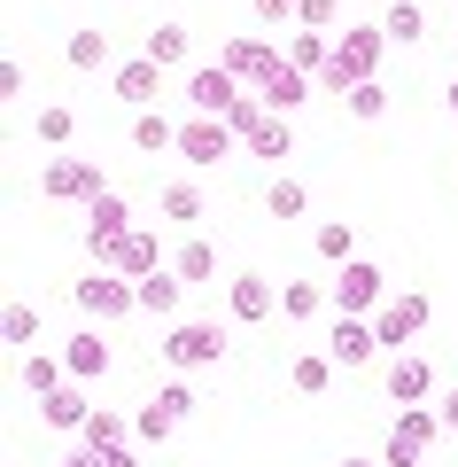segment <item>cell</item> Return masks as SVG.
Masks as SVG:
<instances>
[{
  "label": "cell",
  "mask_w": 458,
  "mask_h": 467,
  "mask_svg": "<svg viewBox=\"0 0 458 467\" xmlns=\"http://www.w3.org/2000/svg\"><path fill=\"white\" fill-rule=\"evenodd\" d=\"M381 47H389V32L381 24H350L342 39H334V63H327V94H358V86L381 78Z\"/></svg>",
  "instance_id": "6da1fadb"
},
{
  "label": "cell",
  "mask_w": 458,
  "mask_h": 467,
  "mask_svg": "<svg viewBox=\"0 0 458 467\" xmlns=\"http://www.w3.org/2000/svg\"><path fill=\"white\" fill-rule=\"evenodd\" d=\"M218 358H226V327H218V319H171L164 327V367L171 374L218 367Z\"/></svg>",
  "instance_id": "7a4b0ae2"
},
{
  "label": "cell",
  "mask_w": 458,
  "mask_h": 467,
  "mask_svg": "<svg viewBox=\"0 0 458 467\" xmlns=\"http://www.w3.org/2000/svg\"><path fill=\"white\" fill-rule=\"evenodd\" d=\"M443 420L435 405H404V413L389 420V444H381V467H427V451H435Z\"/></svg>",
  "instance_id": "3957f363"
},
{
  "label": "cell",
  "mask_w": 458,
  "mask_h": 467,
  "mask_svg": "<svg viewBox=\"0 0 458 467\" xmlns=\"http://www.w3.org/2000/svg\"><path fill=\"white\" fill-rule=\"evenodd\" d=\"M327 296H334V312H342V319H373L381 304H389V281H381L373 257H350V265L327 281Z\"/></svg>",
  "instance_id": "277c9868"
},
{
  "label": "cell",
  "mask_w": 458,
  "mask_h": 467,
  "mask_svg": "<svg viewBox=\"0 0 458 467\" xmlns=\"http://www.w3.org/2000/svg\"><path fill=\"white\" fill-rule=\"evenodd\" d=\"M70 296H78L86 319H125V312H140V281H125V273H109V265H94L86 281H70Z\"/></svg>",
  "instance_id": "5b68a950"
},
{
  "label": "cell",
  "mask_w": 458,
  "mask_h": 467,
  "mask_svg": "<svg viewBox=\"0 0 458 467\" xmlns=\"http://www.w3.org/2000/svg\"><path fill=\"white\" fill-rule=\"evenodd\" d=\"M427 319H435V304H427L420 288H404V296H389L373 312V335H381V350H404V343H420V335H427Z\"/></svg>",
  "instance_id": "8992f818"
},
{
  "label": "cell",
  "mask_w": 458,
  "mask_h": 467,
  "mask_svg": "<svg viewBox=\"0 0 458 467\" xmlns=\"http://www.w3.org/2000/svg\"><path fill=\"white\" fill-rule=\"evenodd\" d=\"M39 187H47L55 202H86V211H94V202L109 195V180H101V164H86V156H55V164L39 171Z\"/></svg>",
  "instance_id": "52a82bcc"
},
{
  "label": "cell",
  "mask_w": 458,
  "mask_h": 467,
  "mask_svg": "<svg viewBox=\"0 0 458 467\" xmlns=\"http://www.w3.org/2000/svg\"><path fill=\"white\" fill-rule=\"evenodd\" d=\"M233 149H241V133H233L226 117H187V125H179V156H187V164H195V171L226 164Z\"/></svg>",
  "instance_id": "ba28073f"
},
{
  "label": "cell",
  "mask_w": 458,
  "mask_h": 467,
  "mask_svg": "<svg viewBox=\"0 0 458 467\" xmlns=\"http://www.w3.org/2000/svg\"><path fill=\"white\" fill-rule=\"evenodd\" d=\"M125 234H132V202H125V195H117V187H109V195H101L94 211H86V250H94L101 265H109V257H117V242H125Z\"/></svg>",
  "instance_id": "9c48e42d"
},
{
  "label": "cell",
  "mask_w": 458,
  "mask_h": 467,
  "mask_svg": "<svg viewBox=\"0 0 458 467\" xmlns=\"http://www.w3.org/2000/svg\"><path fill=\"white\" fill-rule=\"evenodd\" d=\"M218 63H226V70H233V78H241V86H264V78H272L280 63H288V55H280L272 39H257V32H233Z\"/></svg>",
  "instance_id": "30bf717a"
},
{
  "label": "cell",
  "mask_w": 458,
  "mask_h": 467,
  "mask_svg": "<svg viewBox=\"0 0 458 467\" xmlns=\"http://www.w3.org/2000/svg\"><path fill=\"white\" fill-rule=\"evenodd\" d=\"M156 86H164V63H148V55H132V63H117V70H109V94L125 101L132 117L156 109Z\"/></svg>",
  "instance_id": "8fae6325"
},
{
  "label": "cell",
  "mask_w": 458,
  "mask_h": 467,
  "mask_svg": "<svg viewBox=\"0 0 458 467\" xmlns=\"http://www.w3.org/2000/svg\"><path fill=\"white\" fill-rule=\"evenodd\" d=\"M187 101H195V117H233V101H241V78H233L226 63H202L195 86H187Z\"/></svg>",
  "instance_id": "7c38bea8"
},
{
  "label": "cell",
  "mask_w": 458,
  "mask_h": 467,
  "mask_svg": "<svg viewBox=\"0 0 458 467\" xmlns=\"http://www.w3.org/2000/svg\"><path fill=\"white\" fill-rule=\"evenodd\" d=\"M327 358H334V367H373V358H381V335H373V319H342V312H334Z\"/></svg>",
  "instance_id": "4fadbf2b"
},
{
  "label": "cell",
  "mask_w": 458,
  "mask_h": 467,
  "mask_svg": "<svg viewBox=\"0 0 458 467\" xmlns=\"http://www.w3.org/2000/svg\"><path fill=\"white\" fill-rule=\"evenodd\" d=\"M381 382H389V398H396V405H427V398H435V367H427L420 350H396Z\"/></svg>",
  "instance_id": "5bb4252c"
},
{
  "label": "cell",
  "mask_w": 458,
  "mask_h": 467,
  "mask_svg": "<svg viewBox=\"0 0 458 467\" xmlns=\"http://www.w3.org/2000/svg\"><path fill=\"white\" fill-rule=\"evenodd\" d=\"M171 257H164V242H156V234L148 226H132L125 242H117V257H109V273H125V281H148V273H164Z\"/></svg>",
  "instance_id": "9a60e30c"
},
{
  "label": "cell",
  "mask_w": 458,
  "mask_h": 467,
  "mask_svg": "<svg viewBox=\"0 0 458 467\" xmlns=\"http://www.w3.org/2000/svg\"><path fill=\"white\" fill-rule=\"evenodd\" d=\"M226 312H233V319H272V312H280V288L264 281V273H241V281L226 288Z\"/></svg>",
  "instance_id": "2e32d148"
},
{
  "label": "cell",
  "mask_w": 458,
  "mask_h": 467,
  "mask_svg": "<svg viewBox=\"0 0 458 467\" xmlns=\"http://www.w3.org/2000/svg\"><path fill=\"white\" fill-rule=\"evenodd\" d=\"M257 101H264V109H272V117H288V109H303V101H311V78H303V70H295V63H280L272 78L257 86Z\"/></svg>",
  "instance_id": "e0dca14e"
},
{
  "label": "cell",
  "mask_w": 458,
  "mask_h": 467,
  "mask_svg": "<svg viewBox=\"0 0 458 467\" xmlns=\"http://www.w3.org/2000/svg\"><path fill=\"white\" fill-rule=\"evenodd\" d=\"M39 420H47V429H70V436H78L86 420H94V398H86L78 382H63L55 398H39Z\"/></svg>",
  "instance_id": "ac0fdd59"
},
{
  "label": "cell",
  "mask_w": 458,
  "mask_h": 467,
  "mask_svg": "<svg viewBox=\"0 0 458 467\" xmlns=\"http://www.w3.org/2000/svg\"><path fill=\"white\" fill-rule=\"evenodd\" d=\"M63 367H70V382H94V374H109V343H101L94 327L70 335V343H63Z\"/></svg>",
  "instance_id": "d6986e66"
},
{
  "label": "cell",
  "mask_w": 458,
  "mask_h": 467,
  "mask_svg": "<svg viewBox=\"0 0 458 467\" xmlns=\"http://www.w3.org/2000/svg\"><path fill=\"white\" fill-rule=\"evenodd\" d=\"M16 382H24V398H55V389L70 382V367L55 358V350H32V358L16 367Z\"/></svg>",
  "instance_id": "ffe728a7"
},
{
  "label": "cell",
  "mask_w": 458,
  "mask_h": 467,
  "mask_svg": "<svg viewBox=\"0 0 458 467\" xmlns=\"http://www.w3.org/2000/svg\"><path fill=\"white\" fill-rule=\"evenodd\" d=\"M179 304H187V281H179L171 265L140 281V312H156V319H179Z\"/></svg>",
  "instance_id": "44dd1931"
},
{
  "label": "cell",
  "mask_w": 458,
  "mask_h": 467,
  "mask_svg": "<svg viewBox=\"0 0 458 467\" xmlns=\"http://www.w3.org/2000/svg\"><path fill=\"white\" fill-rule=\"evenodd\" d=\"M78 444H94L101 460H109V451H125V444H132V420H125V413H109V405H94V420L78 429Z\"/></svg>",
  "instance_id": "7402d4cb"
},
{
  "label": "cell",
  "mask_w": 458,
  "mask_h": 467,
  "mask_svg": "<svg viewBox=\"0 0 458 467\" xmlns=\"http://www.w3.org/2000/svg\"><path fill=\"white\" fill-rule=\"evenodd\" d=\"M280 55H288V63L303 70V78H327V63H334V39H327V32H295Z\"/></svg>",
  "instance_id": "603a6c76"
},
{
  "label": "cell",
  "mask_w": 458,
  "mask_h": 467,
  "mask_svg": "<svg viewBox=\"0 0 458 467\" xmlns=\"http://www.w3.org/2000/svg\"><path fill=\"white\" fill-rule=\"evenodd\" d=\"M241 149L257 156V164H280V156L295 149V133H288V117H272V109H264V125H257V133L241 140Z\"/></svg>",
  "instance_id": "cb8c5ba5"
},
{
  "label": "cell",
  "mask_w": 458,
  "mask_h": 467,
  "mask_svg": "<svg viewBox=\"0 0 458 467\" xmlns=\"http://www.w3.org/2000/svg\"><path fill=\"white\" fill-rule=\"evenodd\" d=\"M171 273H179L187 288H202V281H210V273H218V250H210V242H202V234H187V242H179V257H171Z\"/></svg>",
  "instance_id": "d4e9b609"
},
{
  "label": "cell",
  "mask_w": 458,
  "mask_h": 467,
  "mask_svg": "<svg viewBox=\"0 0 458 467\" xmlns=\"http://www.w3.org/2000/svg\"><path fill=\"white\" fill-rule=\"evenodd\" d=\"M132 149H140V156L179 149V125H171V117H156V109H140V117H132Z\"/></svg>",
  "instance_id": "484cf974"
},
{
  "label": "cell",
  "mask_w": 458,
  "mask_h": 467,
  "mask_svg": "<svg viewBox=\"0 0 458 467\" xmlns=\"http://www.w3.org/2000/svg\"><path fill=\"white\" fill-rule=\"evenodd\" d=\"M156 211H164L171 226H195V218H202V187L195 180H171L164 195H156Z\"/></svg>",
  "instance_id": "4316f807"
},
{
  "label": "cell",
  "mask_w": 458,
  "mask_h": 467,
  "mask_svg": "<svg viewBox=\"0 0 458 467\" xmlns=\"http://www.w3.org/2000/svg\"><path fill=\"white\" fill-rule=\"evenodd\" d=\"M288 382L303 389V398H327V382H334V358H327V350H303V358L288 367Z\"/></svg>",
  "instance_id": "83f0119b"
},
{
  "label": "cell",
  "mask_w": 458,
  "mask_h": 467,
  "mask_svg": "<svg viewBox=\"0 0 458 467\" xmlns=\"http://www.w3.org/2000/svg\"><path fill=\"white\" fill-rule=\"evenodd\" d=\"M171 429H179V413H171L164 398H148V405H140V420H132V436H140V444H164Z\"/></svg>",
  "instance_id": "f1b7e54d"
},
{
  "label": "cell",
  "mask_w": 458,
  "mask_h": 467,
  "mask_svg": "<svg viewBox=\"0 0 458 467\" xmlns=\"http://www.w3.org/2000/svg\"><path fill=\"white\" fill-rule=\"evenodd\" d=\"M148 63H187V24H156V32H148Z\"/></svg>",
  "instance_id": "f546056e"
},
{
  "label": "cell",
  "mask_w": 458,
  "mask_h": 467,
  "mask_svg": "<svg viewBox=\"0 0 458 467\" xmlns=\"http://www.w3.org/2000/svg\"><path fill=\"white\" fill-rule=\"evenodd\" d=\"M381 32H389V47H412V39L427 32V16H420V8H412V0H396L389 16H381Z\"/></svg>",
  "instance_id": "4dcf8cb0"
},
{
  "label": "cell",
  "mask_w": 458,
  "mask_h": 467,
  "mask_svg": "<svg viewBox=\"0 0 458 467\" xmlns=\"http://www.w3.org/2000/svg\"><path fill=\"white\" fill-rule=\"evenodd\" d=\"M32 133H39V140H47V149H63V140H70V133H78V117H70V109H63V101H47V109H39V117H32Z\"/></svg>",
  "instance_id": "1f68e13d"
},
{
  "label": "cell",
  "mask_w": 458,
  "mask_h": 467,
  "mask_svg": "<svg viewBox=\"0 0 458 467\" xmlns=\"http://www.w3.org/2000/svg\"><path fill=\"white\" fill-rule=\"evenodd\" d=\"M70 70H109V39L101 32H70Z\"/></svg>",
  "instance_id": "d6a6232c"
},
{
  "label": "cell",
  "mask_w": 458,
  "mask_h": 467,
  "mask_svg": "<svg viewBox=\"0 0 458 467\" xmlns=\"http://www.w3.org/2000/svg\"><path fill=\"white\" fill-rule=\"evenodd\" d=\"M264 211H272V218H303V211H311V195H303V180H272V195H264Z\"/></svg>",
  "instance_id": "836d02e7"
},
{
  "label": "cell",
  "mask_w": 458,
  "mask_h": 467,
  "mask_svg": "<svg viewBox=\"0 0 458 467\" xmlns=\"http://www.w3.org/2000/svg\"><path fill=\"white\" fill-rule=\"evenodd\" d=\"M280 312L288 319H319V281H288L280 288Z\"/></svg>",
  "instance_id": "e575fe53"
},
{
  "label": "cell",
  "mask_w": 458,
  "mask_h": 467,
  "mask_svg": "<svg viewBox=\"0 0 458 467\" xmlns=\"http://www.w3.org/2000/svg\"><path fill=\"white\" fill-rule=\"evenodd\" d=\"M295 24L303 32H334L342 24V0H295Z\"/></svg>",
  "instance_id": "d590c367"
},
{
  "label": "cell",
  "mask_w": 458,
  "mask_h": 467,
  "mask_svg": "<svg viewBox=\"0 0 458 467\" xmlns=\"http://www.w3.org/2000/svg\"><path fill=\"white\" fill-rule=\"evenodd\" d=\"M0 335H8V343H32V335H39V312H32V304H8V319H0Z\"/></svg>",
  "instance_id": "8d00e7d4"
},
{
  "label": "cell",
  "mask_w": 458,
  "mask_h": 467,
  "mask_svg": "<svg viewBox=\"0 0 458 467\" xmlns=\"http://www.w3.org/2000/svg\"><path fill=\"white\" fill-rule=\"evenodd\" d=\"M319 257H327V265H350V226H342V218L319 226Z\"/></svg>",
  "instance_id": "74e56055"
},
{
  "label": "cell",
  "mask_w": 458,
  "mask_h": 467,
  "mask_svg": "<svg viewBox=\"0 0 458 467\" xmlns=\"http://www.w3.org/2000/svg\"><path fill=\"white\" fill-rule=\"evenodd\" d=\"M381 109H389V94H381V78H373V86H358V94H350V117H365V125H373Z\"/></svg>",
  "instance_id": "f35d334b"
},
{
  "label": "cell",
  "mask_w": 458,
  "mask_h": 467,
  "mask_svg": "<svg viewBox=\"0 0 458 467\" xmlns=\"http://www.w3.org/2000/svg\"><path fill=\"white\" fill-rule=\"evenodd\" d=\"M257 16L264 24H295V0H257Z\"/></svg>",
  "instance_id": "ab89813d"
},
{
  "label": "cell",
  "mask_w": 458,
  "mask_h": 467,
  "mask_svg": "<svg viewBox=\"0 0 458 467\" xmlns=\"http://www.w3.org/2000/svg\"><path fill=\"white\" fill-rule=\"evenodd\" d=\"M435 420H443V436L458 429V389H443V405H435Z\"/></svg>",
  "instance_id": "60d3db41"
},
{
  "label": "cell",
  "mask_w": 458,
  "mask_h": 467,
  "mask_svg": "<svg viewBox=\"0 0 458 467\" xmlns=\"http://www.w3.org/2000/svg\"><path fill=\"white\" fill-rule=\"evenodd\" d=\"M63 467H109V460H101L94 444H70V460H63Z\"/></svg>",
  "instance_id": "b9f144b4"
},
{
  "label": "cell",
  "mask_w": 458,
  "mask_h": 467,
  "mask_svg": "<svg viewBox=\"0 0 458 467\" xmlns=\"http://www.w3.org/2000/svg\"><path fill=\"white\" fill-rule=\"evenodd\" d=\"M109 467H140V460H132V444H125V451H109Z\"/></svg>",
  "instance_id": "7bdbcfd3"
},
{
  "label": "cell",
  "mask_w": 458,
  "mask_h": 467,
  "mask_svg": "<svg viewBox=\"0 0 458 467\" xmlns=\"http://www.w3.org/2000/svg\"><path fill=\"white\" fill-rule=\"evenodd\" d=\"M342 467H381V460H342Z\"/></svg>",
  "instance_id": "ee69618b"
},
{
  "label": "cell",
  "mask_w": 458,
  "mask_h": 467,
  "mask_svg": "<svg viewBox=\"0 0 458 467\" xmlns=\"http://www.w3.org/2000/svg\"><path fill=\"white\" fill-rule=\"evenodd\" d=\"M451 117H458V86H451Z\"/></svg>",
  "instance_id": "f6af8a7d"
}]
</instances>
